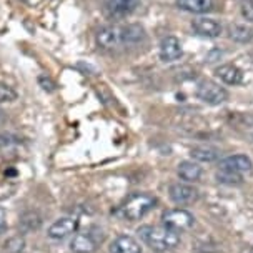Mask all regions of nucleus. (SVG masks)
Instances as JSON below:
<instances>
[{
  "mask_svg": "<svg viewBox=\"0 0 253 253\" xmlns=\"http://www.w3.org/2000/svg\"><path fill=\"white\" fill-rule=\"evenodd\" d=\"M120 35H122V43L135 45L143 42V39H145V29L140 24H128L120 27Z\"/></svg>",
  "mask_w": 253,
  "mask_h": 253,
  "instance_id": "nucleus-14",
  "label": "nucleus"
},
{
  "mask_svg": "<svg viewBox=\"0 0 253 253\" xmlns=\"http://www.w3.org/2000/svg\"><path fill=\"white\" fill-rule=\"evenodd\" d=\"M2 117H3V112H2V110H0V120H2Z\"/></svg>",
  "mask_w": 253,
  "mask_h": 253,
  "instance_id": "nucleus-26",
  "label": "nucleus"
},
{
  "mask_svg": "<svg viewBox=\"0 0 253 253\" xmlns=\"http://www.w3.org/2000/svg\"><path fill=\"white\" fill-rule=\"evenodd\" d=\"M15 97H17L15 90L7 87V85H3V84H0V103L12 102V100H15Z\"/></svg>",
  "mask_w": 253,
  "mask_h": 253,
  "instance_id": "nucleus-22",
  "label": "nucleus"
},
{
  "mask_svg": "<svg viewBox=\"0 0 253 253\" xmlns=\"http://www.w3.org/2000/svg\"><path fill=\"white\" fill-rule=\"evenodd\" d=\"M97 42L102 48H105V50H112V48L119 47V45H122L120 27H115V25L103 27L97 34Z\"/></svg>",
  "mask_w": 253,
  "mask_h": 253,
  "instance_id": "nucleus-11",
  "label": "nucleus"
},
{
  "mask_svg": "<svg viewBox=\"0 0 253 253\" xmlns=\"http://www.w3.org/2000/svg\"><path fill=\"white\" fill-rule=\"evenodd\" d=\"M220 169H227L238 175H250L253 171V164L247 155H230L220 162Z\"/></svg>",
  "mask_w": 253,
  "mask_h": 253,
  "instance_id": "nucleus-9",
  "label": "nucleus"
},
{
  "mask_svg": "<svg viewBox=\"0 0 253 253\" xmlns=\"http://www.w3.org/2000/svg\"><path fill=\"white\" fill-rule=\"evenodd\" d=\"M103 240V235H95L92 233V228L88 232H84V233H77L74 235L70 242V250L74 253H93L97 250V245L102 243Z\"/></svg>",
  "mask_w": 253,
  "mask_h": 253,
  "instance_id": "nucleus-6",
  "label": "nucleus"
},
{
  "mask_svg": "<svg viewBox=\"0 0 253 253\" xmlns=\"http://www.w3.org/2000/svg\"><path fill=\"white\" fill-rule=\"evenodd\" d=\"M79 228V220L75 216H62V218L55 220L48 228V237L52 240H63L69 235L75 233Z\"/></svg>",
  "mask_w": 253,
  "mask_h": 253,
  "instance_id": "nucleus-8",
  "label": "nucleus"
},
{
  "mask_svg": "<svg viewBox=\"0 0 253 253\" xmlns=\"http://www.w3.org/2000/svg\"><path fill=\"white\" fill-rule=\"evenodd\" d=\"M216 180H218L220 183L230 185V187H233V185L237 187V185L243 183V175H238L227 169H218V171H216Z\"/></svg>",
  "mask_w": 253,
  "mask_h": 253,
  "instance_id": "nucleus-20",
  "label": "nucleus"
},
{
  "mask_svg": "<svg viewBox=\"0 0 253 253\" xmlns=\"http://www.w3.org/2000/svg\"><path fill=\"white\" fill-rule=\"evenodd\" d=\"M178 177L185 180L188 183H193V182H198L203 173L202 167L197 164V162H182L178 165Z\"/></svg>",
  "mask_w": 253,
  "mask_h": 253,
  "instance_id": "nucleus-16",
  "label": "nucleus"
},
{
  "mask_svg": "<svg viewBox=\"0 0 253 253\" xmlns=\"http://www.w3.org/2000/svg\"><path fill=\"white\" fill-rule=\"evenodd\" d=\"M142 0H103V8L105 13L112 19H122L137 10Z\"/></svg>",
  "mask_w": 253,
  "mask_h": 253,
  "instance_id": "nucleus-7",
  "label": "nucleus"
},
{
  "mask_svg": "<svg viewBox=\"0 0 253 253\" xmlns=\"http://www.w3.org/2000/svg\"><path fill=\"white\" fill-rule=\"evenodd\" d=\"M40 223H42V220H40L37 211H27L20 218V225L25 230H37L40 227Z\"/></svg>",
  "mask_w": 253,
  "mask_h": 253,
  "instance_id": "nucleus-21",
  "label": "nucleus"
},
{
  "mask_svg": "<svg viewBox=\"0 0 253 253\" xmlns=\"http://www.w3.org/2000/svg\"><path fill=\"white\" fill-rule=\"evenodd\" d=\"M197 97L209 105H220L228 98V92L213 80H202L197 85Z\"/></svg>",
  "mask_w": 253,
  "mask_h": 253,
  "instance_id": "nucleus-3",
  "label": "nucleus"
},
{
  "mask_svg": "<svg viewBox=\"0 0 253 253\" xmlns=\"http://www.w3.org/2000/svg\"><path fill=\"white\" fill-rule=\"evenodd\" d=\"M162 221H164L165 227H169L170 230H175V232H185V230L193 227L195 218H193V215L190 213L188 210L171 209V210H167L165 213L162 215Z\"/></svg>",
  "mask_w": 253,
  "mask_h": 253,
  "instance_id": "nucleus-4",
  "label": "nucleus"
},
{
  "mask_svg": "<svg viewBox=\"0 0 253 253\" xmlns=\"http://www.w3.org/2000/svg\"><path fill=\"white\" fill-rule=\"evenodd\" d=\"M138 235L147 247L153 252L164 253L180 245V235L165 225H143L138 228Z\"/></svg>",
  "mask_w": 253,
  "mask_h": 253,
  "instance_id": "nucleus-1",
  "label": "nucleus"
},
{
  "mask_svg": "<svg viewBox=\"0 0 253 253\" xmlns=\"http://www.w3.org/2000/svg\"><path fill=\"white\" fill-rule=\"evenodd\" d=\"M39 85L45 90V92H53V90H55V84H53L47 75L39 77Z\"/></svg>",
  "mask_w": 253,
  "mask_h": 253,
  "instance_id": "nucleus-24",
  "label": "nucleus"
},
{
  "mask_svg": "<svg viewBox=\"0 0 253 253\" xmlns=\"http://www.w3.org/2000/svg\"><path fill=\"white\" fill-rule=\"evenodd\" d=\"M228 37L235 40V42L240 43H247L253 40V29L242 24H233L228 27Z\"/></svg>",
  "mask_w": 253,
  "mask_h": 253,
  "instance_id": "nucleus-18",
  "label": "nucleus"
},
{
  "mask_svg": "<svg viewBox=\"0 0 253 253\" xmlns=\"http://www.w3.org/2000/svg\"><path fill=\"white\" fill-rule=\"evenodd\" d=\"M3 227H5V210L0 207V232L3 230Z\"/></svg>",
  "mask_w": 253,
  "mask_h": 253,
  "instance_id": "nucleus-25",
  "label": "nucleus"
},
{
  "mask_svg": "<svg viewBox=\"0 0 253 253\" xmlns=\"http://www.w3.org/2000/svg\"><path fill=\"white\" fill-rule=\"evenodd\" d=\"M242 15L253 24V0H243L242 2Z\"/></svg>",
  "mask_w": 253,
  "mask_h": 253,
  "instance_id": "nucleus-23",
  "label": "nucleus"
},
{
  "mask_svg": "<svg viewBox=\"0 0 253 253\" xmlns=\"http://www.w3.org/2000/svg\"><path fill=\"white\" fill-rule=\"evenodd\" d=\"M177 7L185 12L205 13L213 8V0H177Z\"/></svg>",
  "mask_w": 253,
  "mask_h": 253,
  "instance_id": "nucleus-17",
  "label": "nucleus"
},
{
  "mask_svg": "<svg viewBox=\"0 0 253 253\" xmlns=\"http://www.w3.org/2000/svg\"><path fill=\"white\" fill-rule=\"evenodd\" d=\"M170 200L177 205H190V203H195L200 197L198 190L190 183H171L170 185Z\"/></svg>",
  "mask_w": 253,
  "mask_h": 253,
  "instance_id": "nucleus-5",
  "label": "nucleus"
},
{
  "mask_svg": "<svg viewBox=\"0 0 253 253\" xmlns=\"http://www.w3.org/2000/svg\"><path fill=\"white\" fill-rule=\"evenodd\" d=\"M110 253H142V247L130 235H120L112 242Z\"/></svg>",
  "mask_w": 253,
  "mask_h": 253,
  "instance_id": "nucleus-13",
  "label": "nucleus"
},
{
  "mask_svg": "<svg viewBox=\"0 0 253 253\" xmlns=\"http://www.w3.org/2000/svg\"><path fill=\"white\" fill-rule=\"evenodd\" d=\"M183 55L182 50V45H180V40L173 35H169L162 40L160 43V58L162 62L165 63H171V62H177L180 60Z\"/></svg>",
  "mask_w": 253,
  "mask_h": 253,
  "instance_id": "nucleus-10",
  "label": "nucleus"
},
{
  "mask_svg": "<svg viewBox=\"0 0 253 253\" xmlns=\"http://www.w3.org/2000/svg\"><path fill=\"white\" fill-rule=\"evenodd\" d=\"M157 205V198L148 193H132L122 205L117 209L115 215L124 220L135 221L143 218L153 207Z\"/></svg>",
  "mask_w": 253,
  "mask_h": 253,
  "instance_id": "nucleus-2",
  "label": "nucleus"
},
{
  "mask_svg": "<svg viewBox=\"0 0 253 253\" xmlns=\"http://www.w3.org/2000/svg\"><path fill=\"white\" fill-rule=\"evenodd\" d=\"M193 160L197 162H203V164H211L218 158V153H216L215 148H210V147H195L192 148L190 152Z\"/></svg>",
  "mask_w": 253,
  "mask_h": 253,
  "instance_id": "nucleus-19",
  "label": "nucleus"
},
{
  "mask_svg": "<svg viewBox=\"0 0 253 253\" xmlns=\"http://www.w3.org/2000/svg\"><path fill=\"white\" fill-rule=\"evenodd\" d=\"M215 74L228 85H238V84L243 82V72L238 69L237 65H233V63L220 65L218 69L215 70Z\"/></svg>",
  "mask_w": 253,
  "mask_h": 253,
  "instance_id": "nucleus-15",
  "label": "nucleus"
},
{
  "mask_svg": "<svg viewBox=\"0 0 253 253\" xmlns=\"http://www.w3.org/2000/svg\"><path fill=\"white\" fill-rule=\"evenodd\" d=\"M193 30L202 37H218L221 34V25L213 19H207V17H200L192 22Z\"/></svg>",
  "mask_w": 253,
  "mask_h": 253,
  "instance_id": "nucleus-12",
  "label": "nucleus"
}]
</instances>
